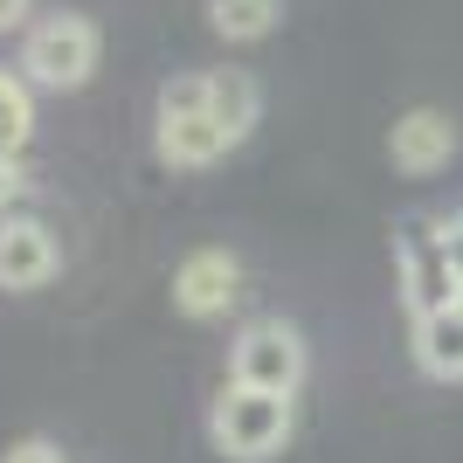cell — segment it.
Masks as SVG:
<instances>
[{"instance_id": "obj_8", "label": "cell", "mask_w": 463, "mask_h": 463, "mask_svg": "<svg viewBox=\"0 0 463 463\" xmlns=\"http://www.w3.org/2000/svg\"><path fill=\"white\" fill-rule=\"evenodd\" d=\"M449 153H457V118L436 111V104L402 111V118H394V132H387V159H394V174H408V180L443 174Z\"/></svg>"}, {"instance_id": "obj_13", "label": "cell", "mask_w": 463, "mask_h": 463, "mask_svg": "<svg viewBox=\"0 0 463 463\" xmlns=\"http://www.w3.org/2000/svg\"><path fill=\"white\" fill-rule=\"evenodd\" d=\"M0 463H70V457H62L49 436H21V443H7V457H0Z\"/></svg>"}, {"instance_id": "obj_7", "label": "cell", "mask_w": 463, "mask_h": 463, "mask_svg": "<svg viewBox=\"0 0 463 463\" xmlns=\"http://www.w3.org/2000/svg\"><path fill=\"white\" fill-rule=\"evenodd\" d=\"M242 298V263L229 250H194L174 270V311L180 318H222Z\"/></svg>"}, {"instance_id": "obj_9", "label": "cell", "mask_w": 463, "mask_h": 463, "mask_svg": "<svg viewBox=\"0 0 463 463\" xmlns=\"http://www.w3.org/2000/svg\"><path fill=\"white\" fill-rule=\"evenodd\" d=\"M208 104H214L222 138L242 146V138L256 132V118H263V83H256L242 62H222V70H208Z\"/></svg>"}, {"instance_id": "obj_6", "label": "cell", "mask_w": 463, "mask_h": 463, "mask_svg": "<svg viewBox=\"0 0 463 463\" xmlns=\"http://www.w3.org/2000/svg\"><path fill=\"white\" fill-rule=\"evenodd\" d=\"M62 270V250L49 222L35 214H0V290L7 298H28V290H49Z\"/></svg>"}, {"instance_id": "obj_3", "label": "cell", "mask_w": 463, "mask_h": 463, "mask_svg": "<svg viewBox=\"0 0 463 463\" xmlns=\"http://www.w3.org/2000/svg\"><path fill=\"white\" fill-rule=\"evenodd\" d=\"M153 153L180 174H201L214 166L222 153H235L222 125H214V104H208V70H187L159 90V118H153Z\"/></svg>"}, {"instance_id": "obj_4", "label": "cell", "mask_w": 463, "mask_h": 463, "mask_svg": "<svg viewBox=\"0 0 463 463\" xmlns=\"http://www.w3.org/2000/svg\"><path fill=\"white\" fill-rule=\"evenodd\" d=\"M305 367H311L305 332L284 326V318H256L250 332H235V346H229V381L256 387V394H284L290 402L305 387Z\"/></svg>"}, {"instance_id": "obj_10", "label": "cell", "mask_w": 463, "mask_h": 463, "mask_svg": "<svg viewBox=\"0 0 463 463\" xmlns=\"http://www.w3.org/2000/svg\"><path fill=\"white\" fill-rule=\"evenodd\" d=\"M415 367L429 381H463V298L415 326Z\"/></svg>"}, {"instance_id": "obj_5", "label": "cell", "mask_w": 463, "mask_h": 463, "mask_svg": "<svg viewBox=\"0 0 463 463\" xmlns=\"http://www.w3.org/2000/svg\"><path fill=\"white\" fill-rule=\"evenodd\" d=\"M394 277H402V305L408 318L422 326V318H436V311H449L463 298L457 270H449L443 256V235H436V222H408L402 235H394Z\"/></svg>"}, {"instance_id": "obj_14", "label": "cell", "mask_w": 463, "mask_h": 463, "mask_svg": "<svg viewBox=\"0 0 463 463\" xmlns=\"http://www.w3.org/2000/svg\"><path fill=\"white\" fill-rule=\"evenodd\" d=\"M436 235H443V256H449V270H457V284H463V214H443Z\"/></svg>"}, {"instance_id": "obj_15", "label": "cell", "mask_w": 463, "mask_h": 463, "mask_svg": "<svg viewBox=\"0 0 463 463\" xmlns=\"http://www.w3.org/2000/svg\"><path fill=\"white\" fill-rule=\"evenodd\" d=\"M35 28V0H0V35H28Z\"/></svg>"}, {"instance_id": "obj_12", "label": "cell", "mask_w": 463, "mask_h": 463, "mask_svg": "<svg viewBox=\"0 0 463 463\" xmlns=\"http://www.w3.org/2000/svg\"><path fill=\"white\" fill-rule=\"evenodd\" d=\"M35 138V97L21 83V70H0V174L14 166V153Z\"/></svg>"}, {"instance_id": "obj_2", "label": "cell", "mask_w": 463, "mask_h": 463, "mask_svg": "<svg viewBox=\"0 0 463 463\" xmlns=\"http://www.w3.org/2000/svg\"><path fill=\"white\" fill-rule=\"evenodd\" d=\"M290 429H298V408L284 394H256V387H222L208 402V443L229 463H270L290 449Z\"/></svg>"}, {"instance_id": "obj_1", "label": "cell", "mask_w": 463, "mask_h": 463, "mask_svg": "<svg viewBox=\"0 0 463 463\" xmlns=\"http://www.w3.org/2000/svg\"><path fill=\"white\" fill-rule=\"evenodd\" d=\"M97 56H104V35L90 14H77V7L35 14V28L21 35V83L28 90H83L97 77Z\"/></svg>"}, {"instance_id": "obj_11", "label": "cell", "mask_w": 463, "mask_h": 463, "mask_svg": "<svg viewBox=\"0 0 463 463\" xmlns=\"http://www.w3.org/2000/svg\"><path fill=\"white\" fill-rule=\"evenodd\" d=\"M284 21V0H208V28L222 42H263L277 35Z\"/></svg>"}]
</instances>
